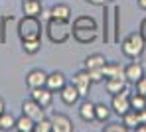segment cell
<instances>
[{"instance_id": "24", "label": "cell", "mask_w": 146, "mask_h": 132, "mask_svg": "<svg viewBox=\"0 0 146 132\" xmlns=\"http://www.w3.org/2000/svg\"><path fill=\"white\" fill-rule=\"evenodd\" d=\"M34 128H36V122H34L30 116L22 114V116H18V118H16L14 130H18V132H34Z\"/></svg>"}, {"instance_id": "9", "label": "cell", "mask_w": 146, "mask_h": 132, "mask_svg": "<svg viewBox=\"0 0 146 132\" xmlns=\"http://www.w3.org/2000/svg\"><path fill=\"white\" fill-rule=\"evenodd\" d=\"M124 77L128 83H136L138 79H142L144 77V65L140 63V61H136V59H130V63L124 67Z\"/></svg>"}, {"instance_id": "1", "label": "cell", "mask_w": 146, "mask_h": 132, "mask_svg": "<svg viewBox=\"0 0 146 132\" xmlns=\"http://www.w3.org/2000/svg\"><path fill=\"white\" fill-rule=\"evenodd\" d=\"M121 51L124 57H128V59H138L146 50V42L144 38L140 36V32H132V34H128L126 38H122L121 42Z\"/></svg>"}, {"instance_id": "20", "label": "cell", "mask_w": 146, "mask_h": 132, "mask_svg": "<svg viewBox=\"0 0 146 132\" xmlns=\"http://www.w3.org/2000/svg\"><path fill=\"white\" fill-rule=\"evenodd\" d=\"M79 118L83 120V122H93L95 120V103H91L89 99L87 101H83L81 105H79Z\"/></svg>"}, {"instance_id": "3", "label": "cell", "mask_w": 146, "mask_h": 132, "mask_svg": "<svg viewBox=\"0 0 146 132\" xmlns=\"http://www.w3.org/2000/svg\"><path fill=\"white\" fill-rule=\"evenodd\" d=\"M42 22L38 16H24L18 22V36L20 40H42Z\"/></svg>"}, {"instance_id": "28", "label": "cell", "mask_w": 146, "mask_h": 132, "mask_svg": "<svg viewBox=\"0 0 146 132\" xmlns=\"http://www.w3.org/2000/svg\"><path fill=\"white\" fill-rule=\"evenodd\" d=\"M34 132H53V124H51V118H42V120H38L36 122V128Z\"/></svg>"}, {"instance_id": "4", "label": "cell", "mask_w": 146, "mask_h": 132, "mask_svg": "<svg viewBox=\"0 0 146 132\" xmlns=\"http://www.w3.org/2000/svg\"><path fill=\"white\" fill-rule=\"evenodd\" d=\"M111 108H113V112L119 114V116H122L124 112H128V110H130V91L126 89V91H122L119 95H113V99H111Z\"/></svg>"}, {"instance_id": "2", "label": "cell", "mask_w": 146, "mask_h": 132, "mask_svg": "<svg viewBox=\"0 0 146 132\" xmlns=\"http://www.w3.org/2000/svg\"><path fill=\"white\" fill-rule=\"evenodd\" d=\"M46 36L51 44H65L69 38H71V24L69 22H61V20H53L49 18L48 24H46Z\"/></svg>"}, {"instance_id": "6", "label": "cell", "mask_w": 146, "mask_h": 132, "mask_svg": "<svg viewBox=\"0 0 146 132\" xmlns=\"http://www.w3.org/2000/svg\"><path fill=\"white\" fill-rule=\"evenodd\" d=\"M71 36L77 44H93L99 38V30H91V28H71Z\"/></svg>"}, {"instance_id": "14", "label": "cell", "mask_w": 146, "mask_h": 132, "mask_svg": "<svg viewBox=\"0 0 146 132\" xmlns=\"http://www.w3.org/2000/svg\"><path fill=\"white\" fill-rule=\"evenodd\" d=\"M105 89L107 93L113 97V95H119L122 91L128 89V81L126 77H113V79H105Z\"/></svg>"}, {"instance_id": "12", "label": "cell", "mask_w": 146, "mask_h": 132, "mask_svg": "<svg viewBox=\"0 0 146 132\" xmlns=\"http://www.w3.org/2000/svg\"><path fill=\"white\" fill-rule=\"evenodd\" d=\"M46 79H48V73L44 69H32L26 73V85L30 89H38V87H46Z\"/></svg>"}, {"instance_id": "36", "label": "cell", "mask_w": 146, "mask_h": 132, "mask_svg": "<svg viewBox=\"0 0 146 132\" xmlns=\"http://www.w3.org/2000/svg\"><path fill=\"white\" fill-rule=\"evenodd\" d=\"M134 130H136V132H146V122H140V124H138Z\"/></svg>"}, {"instance_id": "37", "label": "cell", "mask_w": 146, "mask_h": 132, "mask_svg": "<svg viewBox=\"0 0 146 132\" xmlns=\"http://www.w3.org/2000/svg\"><path fill=\"white\" fill-rule=\"evenodd\" d=\"M138 114H140V122H146V108L144 110H138Z\"/></svg>"}, {"instance_id": "5", "label": "cell", "mask_w": 146, "mask_h": 132, "mask_svg": "<svg viewBox=\"0 0 146 132\" xmlns=\"http://www.w3.org/2000/svg\"><path fill=\"white\" fill-rule=\"evenodd\" d=\"M71 83L77 87V91H79V95H81V97H87V95H89V91H91V85H93V81H91V77H89V71H87V69L77 71V73L73 75Z\"/></svg>"}, {"instance_id": "30", "label": "cell", "mask_w": 146, "mask_h": 132, "mask_svg": "<svg viewBox=\"0 0 146 132\" xmlns=\"http://www.w3.org/2000/svg\"><path fill=\"white\" fill-rule=\"evenodd\" d=\"M103 130L105 132H128V126L121 120V122H111V124H107Z\"/></svg>"}, {"instance_id": "38", "label": "cell", "mask_w": 146, "mask_h": 132, "mask_svg": "<svg viewBox=\"0 0 146 132\" xmlns=\"http://www.w3.org/2000/svg\"><path fill=\"white\" fill-rule=\"evenodd\" d=\"M4 110H6V105H4V101H2V99H0V114H2V112H4Z\"/></svg>"}, {"instance_id": "10", "label": "cell", "mask_w": 146, "mask_h": 132, "mask_svg": "<svg viewBox=\"0 0 146 132\" xmlns=\"http://www.w3.org/2000/svg\"><path fill=\"white\" fill-rule=\"evenodd\" d=\"M51 124H53V132H73L75 130L71 118L67 114H61V112H53L51 114Z\"/></svg>"}, {"instance_id": "29", "label": "cell", "mask_w": 146, "mask_h": 132, "mask_svg": "<svg viewBox=\"0 0 146 132\" xmlns=\"http://www.w3.org/2000/svg\"><path fill=\"white\" fill-rule=\"evenodd\" d=\"M109 18H111V14L107 12V8H105V16H103V42L105 44H111V28H109Z\"/></svg>"}, {"instance_id": "34", "label": "cell", "mask_w": 146, "mask_h": 132, "mask_svg": "<svg viewBox=\"0 0 146 132\" xmlns=\"http://www.w3.org/2000/svg\"><path fill=\"white\" fill-rule=\"evenodd\" d=\"M87 4H91V6H107V2L105 0H85Z\"/></svg>"}, {"instance_id": "17", "label": "cell", "mask_w": 146, "mask_h": 132, "mask_svg": "<svg viewBox=\"0 0 146 132\" xmlns=\"http://www.w3.org/2000/svg\"><path fill=\"white\" fill-rule=\"evenodd\" d=\"M22 12L24 16H42L44 14L42 0H22Z\"/></svg>"}, {"instance_id": "21", "label": "cell", "mask_w": 146, "mask_h": 132, "mask_svg": "<svg viewBox=\"0 0 146 132\" xmlns=\"http://www.w3.org/2000/svg\"><path fill=\"white\" fill-rule=\"evenodd\" d=\"M111 114H113L111 105H105V103H95V120H97V122L107 124V122H109V118H111Z\"/></svg>"}, {"instance_id": "8", "label": "cell", "mask_w": 146, "mask_h": 132, "mask_svg": "<svg viewBox=\"0 0 146 132\" xmlns=\"http://www.w3.org/2000/svg\"><path fill=\"white\" fill-rule=\"evenodd\" d=\"M65 85H67V77H65L63 71H51V73H48L46 87H48L51 93H59Z\"/></svg>"}, {"instance_id": "26", "label": "cell", "mask_w": 146, "mask_h": 132, "mask_svg": "<svg viewBox=\"0 0 146 132\" xmlns=\"http://www.w3.org/2000/svg\"><path fill=\"white\" fill-rule=\"evenodd\" d=\"M14 124H16V118L10 114V112H2L0 114V130L2 132H8V130H14Z\"/></svg>"}, {"instance_id": "7", "label": "cell", "mask_w": 146, "mask_h": 132, "mask_svg": "<svg viewBox=\"0 0 146 132\" xmlns=\"http://www.w3.org/2000/svg\"><path fill=\"white\" fill-rule=\"evenodd\" d=\"M22 114L30 116L34 122H38V120H42V118L46 116V108L42 105H38L34 99H28V101L22 103Z\"/></svg>"}, {"instance_id": "18", "label": "cell", "mask_w": 146, "mask_h": 132, "mask_svg": "<svg viewBox=\"0 0 146 132\" xmlns=\"http://www.w3.org/2000/svg\"><path fill=\"white\" fill-rule=\"evenodd\" d=\"M103 75H105V79L124 77V67H122L121 63H117V61H109V59H107V63H105V67H103Z\"/></svg>"}, {"instance_id": "35", "label": "cell", "mask_w": 146, "mask_h": 132, "mask_svg": "<svg viewBox=\"0 0 146 132\" xmlns=\"http://www.w3.org/2000/svg\"><path fill=\"white\" fill-rule=\"evenodd\" d=\"M136 6H138L140 10H144V12H146V0H136Z\"/></svg>"}, {"instance_id": "31", "label": "cell", "mask_w": 146, "mask_h": 132, "mask_svg": "<svg viewBox=\"0 0 146 132\" xmlns=\"http://www.w3.org/2000/svg\"><path fill=\"white\" fill-rule=\"evenodd\" d=\"M89 77H91L93 83H101V81H105L103 69H91V71H89Z\"/></svg>"}, {"instance_id": "22", "label": "cell", "mask_w": 146, "mask_h": 132, "mask_svg": "<svg viewBox=\"0 0 146 132\" xmlns=\"http://www.w3.org/2000/svg\"><path fill=\"white\" fill-rule=\"evenodd\" d=\"M71 28H91V30H99V24H97V20H95L93 16L81 14V16H77V18L73 20Z\"/></svg>"}, {"instance_id": "27", "label": "cell", "mask_w": 146, "mask_h": 132, "mask_svg": "<svg viewBox=\"0 0 146 132\" xmlns=\"http://www.w3.org/2000/svg\"><path fill=\"white\" fill-rule=\"evenodd\" d=\"M130 108H134V110H144L146 108V97L144 95H140V93H130Z\"/></svg>"}, {"instance_id": "15", "label": "cell", "mask_w": 146, "mask_h": 132, "mask_svg": "<svg viewBox=\"0 0 146 132\" xmlns=\"http://www.w3.org/2000/svg\"><path fill=\"white\" fill-rule=\"evenodd\" d=\"M49 18H53V20H61V22H69L71 20V8L67 6V4H53L51 8H49Z\"/></svg>"}, {"instance_id": "19", "label": "cell", "mask_w": 146, "mask_h": 132, "mask_svg": "<svg viewBox=\"0 0 146 132\" xmlns=\"http://www.w3.org/2000/svg\"><path fill=\"white\" fill-rule=\"evenodd\" d=\"M107 63V57L101 55V53H93V55H87L85 61H83V69L91 71V69H103Z\"/></svg>"}, {"instance_id": "32", "label": "cell", "mask_w": 146, "mask_h": 132, "mask_svg": "<svg viewBox=\"0 0 146 132\" xmlns=\"http://www.w3.org/2000/svg\"><path fill=\"white\" fill-rule=\"evenodd\" d=\"M134 91H136V93H140V95H144V97H146V75L142 77V79H138L136 83H134Z\"/></svg>"}, {"instance_id": "23", "label": "cell", "mask_w": 146, "mask_h": 132, "mask_svg": "<svg viewBox=\"0 0 146 132\" xmlns=\"http://www.w3.org/2000/svg\"><path fill=\"white\" fill-rule=\"evenodd\" d=\"M121 120L128 126V130H134L138 124H140V114H138V110H134V108H130L128 112H124L121 116Z\"/></svg>"}, {"instance_id": "25", "label": "cell", "mask_w": 146, "mask_h": 132, "mask_svg": "<svg viewBox=\"0 0 146 132\" xmlns=\"http://www.w3.org/2000/svg\"><path fill=\"white\" fill-rule=\"evenodd\" d=\"M22 50L28 55H36L42 50V40H24L22 42Z\"/></svg>"}, {"instance_id": "11", "label": "cell", "mask_w": 146, "mask_h": 132, "mask_svg": "<svg viewBox=\"0 0 146 132\" xmlns=\"http://www.w3.org/2000/svg\"><path fill=\"white\" fill-rule=\"evenodd\" d=\"M30 99H34L38 105L48 108V106H51V103H53V93L49 91L48 87H38V89H32Z\"/></svg>"}, {"instance_id": "16", "label": "cell", "mask_w": 146, "mask_h": 132, "mask_svg": "<svg viewBox=\"0 0 146 132\" xmlns=\"http://www.w3.org/2000/svg\"><path fill=\"white\" fill-rule=\"evenodd\" d=\"M111 18H113V26H111V44H119L121 42V8L115 6L113 12H111Z\"/></svg>"}, {"instance_id": "33", "label": "cell", "mask_w": 146, "mask_h": 132, "mask_svg": "<svg viewBox=\"0 0 146 132\" xmlns=\"http://www.w3.org/2000/svg\"><path fill=\"white\" fill-rule=\"evenodd\" d=\"M138 32H140V36L144 38V42H146V18H142V22H140V28H138Z\"/></svg>"}, {"instance_id": "39", "label": "cell", "mask_w": 146, "mask_h": 132, "mask_svg": "<svg viewBox=\"0 0 146 132\" xmlns=\"http://www.w3.org/2000/svg\"><path fill=\"white\" fill-rule=\"evenodd\" d=\"M105 2H115V0H105Z\"/></svg>"}, {"instance_id": "13", "label": "cell", "mask_w": 146, "mask_h": 132, "mask_svg": "<svg viewBox=\"0 0 146 132\" xmlns=\"http://www.w3.org/2000/svg\"><path fill=\"white\" fill-rule=\"evenodd\" d=\"M59 97H61L63 105H67V106L77 105L79 99H81V95H79V91H77V87H75L73 83H67V85L59 91Z\"/></svg>"}]
</instances>
